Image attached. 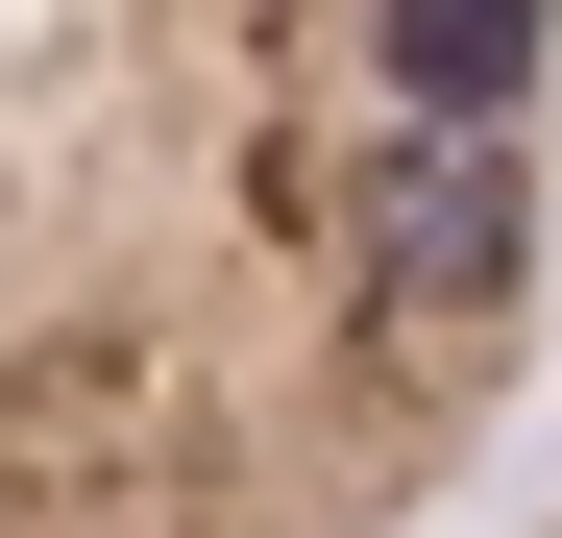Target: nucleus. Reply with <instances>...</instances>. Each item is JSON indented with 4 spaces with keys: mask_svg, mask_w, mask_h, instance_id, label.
Returning <instances> with one entry per match:
<instances>
[{
    "mask_svg": "<svg viewBox=\"0 0 562 538\" xmlns=\"http://www.w3.org/2000/svg\"><path fill=\"white\" fill-rule=\"evenodd\" d=\"M562 318V0H0V538H416Z\"/></svg>",
    "mask_w": 562,
    "mask_h": 538,
    "instance_id": "obj_1",
    "label": "nucleus"
},
{
    "mask_svg": "<svg viewBox=\"0 0 562 538\" xmlns=\"http://www.w3.org/2000/svg\"><path fill=\"white\" fill-rule=\"evenodd\" d=\"M538 538H562V490H538Z\"/></svg>",
    "mask_w": 562,
    "mask_h": 538,
    "instance_id": "obj_2",
    "label": "nucleus"
}]
</instances>
